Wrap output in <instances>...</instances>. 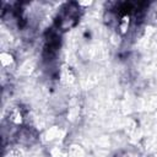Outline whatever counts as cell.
Listing matches in <instances>:
<instances>
[{"label":"cell","instance_id":"obj_1","mask_svg":"<svg viewBox=\"0 0 157 157\" xmlns=\"http://www.w3.org/2000/svg\"><path fill=\"white\" fill-rule=\"evenodd\" d=\"M16 137H17V141H18L21 145H26V146L32 145V144H34V142L37 141V135H36V132H34L32 129H29V128L20 129L18 132H17V135H16Z\"/></svg>","mask_w":157,"mask_h":157},{"label":"cell","instance_id":"obj_2","mask_svg":"<svg viewBox=\"0 0 157 157\" xmlns=\"http://www.w3.org/2000/svg\"><path fill=\"white\" fill-rule=\"evenodd\" d=\"M23 120V114H22V110L18 108V107H15L10 110L9 113V121H11L12 124L15 125H18L21 124Z\"/></svg>","mask_w":157,"mask_h":157},{"label":"cell","instance_id":"obj_3","mask_svg":"<svg viewBox=\"0 0 157 157\" xmlns=\"http://www.w3.org/2000/svg\"><path fill=\"white\" fill-rule=\"evenodd\" d=\"M1 65H2V67H7V66H10L12 63H13V58H12V55L10 54V53H2L1 54Z\"/></svg>","mask_w":157,"mask_h":157}]
</instances>
